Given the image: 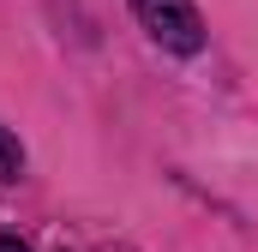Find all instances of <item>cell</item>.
<instances>
[{
	"instance_id": "6da1fadb",
	"label": "cell",
	"mask_w": 258,
	"mask_h": 252,
	"mask_svg": "<svg viewBox=\"0 0 258 252\" xmlns=\"http://www.w3.org/2000/svg\"><path fill=\"white\" fill-rule=\"evenodd\" d=\"M132 12L162 48H174V54H198L204 48V18H198L192 0H132Z\"/></svg>"
},
{
	"instance_id": "7a4b0ae2",
	"label": "cell",
	"mask_w": 258,
	"mask_h": 252,
	"mask_svg": "<svg viewBox=\"0 0 258 252\" xmlns=\"http://www.w3.org/2000/svg\"><path fill=\"white\" fill-rule=\"evenodd\" d=\"M18 174H24V144L0 126V186H6V180H18Z\"/></svg>"
},
{
	"instance_id": "3957f363",
	"label": "cell",
	"mask_w": 258,
	"mask_h": 252,
	"mask_svg": "<svg viewBox=\"0 0 258 252\" xmlns=\"http://www.w3.org/2000/svg\"><path fill=\"white\" fill-rule=\"evenodd\" d=\"M0 252H30V246H24L18 234H0Z\"/></svg>"
}]
</instances>
